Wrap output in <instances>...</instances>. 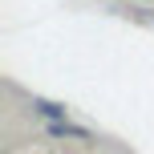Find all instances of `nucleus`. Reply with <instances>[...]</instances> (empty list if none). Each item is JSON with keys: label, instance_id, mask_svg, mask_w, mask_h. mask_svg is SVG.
<instances>
[{"label": "nucleus", "instance_id": "f03ea898", "mask_svg": "<svg viewBox=\"0 0 154 154\" xmlns=\"http://www.w3.org/2000/svg\"><path fill=\"white\" fill-rule=\"evenodd\" d=\"M32 109H37V114H45V118H53V122H65V109L61 106H53V101H32Z\"/></svg>", "mask_w": 154, "mask_h": 154}, {"label": "nucleus", "instance_id": "f257e3e1", "mask_svg": "<svg viewBox=\"0 0 154 154\" xmlns=\"http://www.w3.org/2000/svg\"><path fill=\"white\" fill-rule=\"evenodd\" d=\"M49 134H57V138H77V142H89V130H81V126H69V122H53V130Z\"/></svg>", "mask_w": 154, "mask_h": 154}]
</instances>
